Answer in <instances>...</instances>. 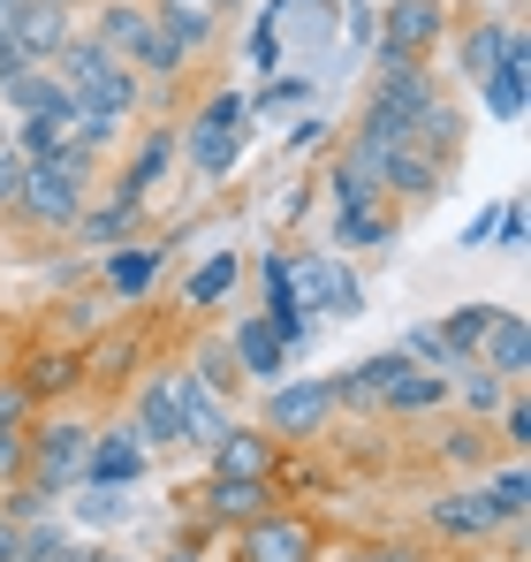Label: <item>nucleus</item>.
I'll list each match as a JSON object with an SVG mask.
<instances>
[{
  "mask_svg": "<svg viewBox=\"0 0 531 562\" xmlns=\"http://www.w3.org/2000/svg\"><path fill=\"white\" fill-rule=\"evenodd\" d=\"M455 153H463V114H455L448 99H433V106L410 122V137L380 160V190H395V198H418V205H426V198L448 183Z\"/></svg>",
  "mask_w": 531,
  "mask_h": 562,
  "instance_id": "f257e3e1",
  "label": "nucleus"
},
{
  "mask_svg": "<svg viewBox=\"0 0 531 562\" xmlns=\"http://www.w3.org/2000/svg\"><path fill=\"white\" fill-rule=\"evenodd\" d=\"M433 99H441V85H433V77H426L418 61H410V69H395V77H380V92L364 99L357 145L342 153V160H357V168H364V176L380 183V160H387V153H395V145L410 137V122H418V114H426Z\"/></svg>",
  "mask_w": 531,
  "mask_h": 562,
  "instance_id": "f03ea898",
  "label": "nucleus"
},
{
  "mask_svg": "<svg viewBox=\"0 0 531 562\" xmlns=\"http://www.w3.org/2000/svg\"><path fill=\"white\" fill-rule=\"evenodd\" d=\"M244 145H251V99L236 92V85H221V92L197 106V122L182 130V160H190L205 183H221V176H236Z\"/></svg>",
  "mask_w": 531,
  "mask_h": 562,
  "instance_id": "7ed1b4c3",
  "label": "nucleus"
},
{
  "mask_svg": "<svg viewBox=\"0 0 531 562\" xmlns=\"http://www.w3.org/2000/svg\"><path fill=\"white\" fill-rule=\"evenodd\" d=\"M54 85L77 99V106H99V114H129L145 85H137V69L129 61H114L106 46H91V38H69L61 54H54Z\"/></svg>",
  "mask_w": 531,
  "mask_h": 562,
  "instance_id": "20e7f679",
  "label": "nucleus"
},
{
  "mask_svg": "<svg viewBox=\"0 0 531 562\" xmlns=\"http://www.w3.org/2000/svg\"><path fill=\"white\" fill-rule=\"evenodd\" d=\"M289 304L312 312V319H319V312L357 319V312H364V289H357L342 251H312V259H289Z\"/></svg>",
  "mask_w": 531,
  "mask_h": 562,
  "instance_id": "39448f33",
  "label": "nucleus"
},
{
  "mask_svg": "<svg viewBox=\"0 0 531 562\" xmlns=\"http://www.w3.org/2000/svg\"><path fill=\"white\" fill-rule=\"evenodd\" d=\"M84 449H91V426H77V418L31 426V434H23V479L46 486V494H61V486L84 471Z\"/></svg>",
  "mask_w": 531,
  "mask_h": 562,
  "instance_id": "423d86ee",
  "label": "nucleus"
},
{
  "mask_svg": "<svg viewBox=\"0 0 531 562\" xmlns=\"http://www.w3.org/2000/svg\"><path fill=\"white\" fill-rule=\"evenodd\" d=\"M15 213H23L31 228H77V213H84V183L61 176L54 160H31L23 183H15Z\"/></svg>",
  "mask_w": 531,
  "mask_h": 562,
  "instance_id": "0eeeda50",
  "label": "nucleus"
},
{
  "mask_svg": "<svg viewBox=\"0 0 531 562\" xmlns=\"http://www.w3.org/2000/svg\"><path fill=\"white\" fill-rule=\"evenodd\" d=\"M441 31H448L441 0H395V8H387V23H380V69H387V77H395V69H410Z\"/></svg>",
  "mask_w": 531,
  "mask_h": 562,
  "instance_id": "6e6552de",
  "label": "nucleus"
},
{
  "mask_svg": "<svg viewBox=\"0 0 531 562\" xmlns=\"http://www.w3.org/2000/svg\"><path fill=\"white\" fill-rule=\"evenodd\" d=\"M312 555H319V532H312V517H289V509L251 517L236 540V562H312Z\"/></svg>",
  "mask_w": 531,
  "mask_h": 562,
  "instance_id": "1a4fd4ad",
  "label": "nucleus"
},
{
  "mask_svg": "<svg viewBox=\"0 0 531 562\" xmlns=\"http://www.w3.org/2000/svg\"><path fill=\"white\" fill-rule=\"evenodd\" d=\"M327 411H335L327 380H281V387L266 395V434H273V441H312V434L327 426Z\"/></svg>",
  "mask_w": 531,
  "mask_h": 562,
  "instance_id": "9d476101",
  "label": "nucleus"
},
{
  "mask_svg": "<svg viewBox=\"0 0 531 562\" xmlns=\"http://www.w3.org/2000/svg\"><path fill=\"white\" fill-rule=\"evenodd\" d=\"M145 441H137V426H114V434H91V449H84V471H91V486H137L145 479Z\"/></svg>",
  "mask_w": 531,
  "mask_h": 562,
  "instance_id": "9b49d317",
  "label": "nucleus"
},
{
  "mask_svg": "<svg viewBox=\"0 0 531 562\" xmlns=\"http://www.w3.org/2000/svg\"><path fill=\"white\" fill-rule=\"evenodd\" d=\"M137 441L145 449H182V373L145 380V395H137Z\"/></svg>",
  "mask_w": 531,
  "mask_h": 562,
  "instance_id": "f8f14e48",
  "label": "nucleus"
},
{
  "mask_svg": "<svg viewBox=\"0 0 531 562\" xmlns=\"http://www.w3.org/2000/svg\"><path fill=\"white\" fill-rule=\"evenodd\" d=\"M69 38H77V31H69V8H61V0H23V15H15V46H23L31 69H54V54H61Z\"/></svg>",
  "mask_w": 531,
  "mask_h": 562,
  "instance_id": "ddd939ff",
  "label": "nucleus"
},
{
  "mask_svg": "<svg viewBox=\"0 0 531 562\" xmlns=\"http://www.w3.org/2000/svg\"><path fill=\"white\" fill-rule=\"evenodd\" d=\"M426 525H433L441 540H494V532H501V517H494L486 486H463V494H441V502L426 509Z\"/></svg>",
  "mask_w": 531,
  "mask_h": 562,
  "instance_id": "4468645a",
  "label": "nucleus"
},
{
  "mask_svg": "<svg viewBox=\"0 0 531 562\" xmlns=\"http://www.w3.org/2000/svg\"><path fill=\"white\" fill-rule=\"evenodd\" d=\"M410 358L403 350H380V358H364V366H350V373L327 380V395H335V411H380V395H387V380L403 373Z\"/></svg>",
  "mask_w": 531,
  "mask_h": 562,
  "instance_id": "2eb2a0df",
  "label": "nucleus"
},
{
  "mask_svg": "<svg viewBox=\"0 0 531 562\" xmlns=\"http://www.w3.org/2000/svg\"><path fill=\"white\" fill-rule=\"evenodd\" d=\"M160 244H114V251H99V289L106 296H145L152 281H160Z\"/></svg>",
  "mask_w": 531,
  "mask_h": 562,
  "instance_id": "dca6fc26",
  "label": "nucleus"
},
{
  "mask_svg": "<svg viewBox=\"0 0 531 562\" xmlns=\"http://www.w3.org/2000/svg\"><path fill=\"white\" fill-rule=\"evenodd\" d=\"M266 502H273V479H205V517L213 525H251V517H266Z\"/></svg>",
  "mask_w": 531,
  "mask_h": 562,
  "instance_id": "f3484780",
  "label": "nucleus"
},
{
  "mask_svg": "<svg viewBox=\"0 0 531 562\" xmlns=\"http://www.w3.org/2000/svg\"><path fill=\"white\" fill-rule=\"evenodd\" d=\"M152 31H168L182 54H205V46L221 38V8H213V0H160V8H152Z\"/></svg>",
  "mask_w": 531,
  "mask_h": 562,
  "instance_id": "a211bd4d",
  "label": "nucleus"
},
{
  "mask_svg": "<svg viewBox=\"0 0 531 562\" xmlns=\"http://www.w3.org/2000/svg\"><path fill=\"white\" fill-rule=\"evenodd\" d=\"M145 38H152V8H137V0H106L91 23V46H106L114 61H137Z\"/></svg>",
  "mask_w": 531,
  "mask_h": 562,
  "instance_id": "6ab92c4d",
  "label": "nucleus"
},
{
  "mask_svg": "<svg viewBox=\"0 0 531 562\" xmlns=\"http://www.w3.org/2000/svg\"><path fill=\"white\" fill-rule=\"evenodd\" d=\"M228 426H236V418H228V403H221L213 387H197V380L182 373V449H213Z\"/></svg>",
  "mask_w": 531,
  "mask_h": 562,
  "instance_id": "aec40b11",
  "label": "nucleus"
},
{
  "mask_svg": "<svg viewBox=\"0 0 531 562\" xmlns=\"http://www.w3.org/2000/svg\"><path fill=\"white\" fill-rule=\"evenodd\" d=\"M0 99H8L23 122H31V114H54V122H69V114H77V99L54 85V69H23V77H8V85H0Z\"/></svg>",
  "mask_w": 531,
  "mask_h": 562,
  "instance_id": "412c9836",
  "label": "nucleus"
},
{
  "mask_svg": "<svg viewBox=\"0 0 531 562\" xmlns=\"http://www.w3.org/2000/svg\"><path fill=\"white\" fill-rule=\"evenodd\" d=\"M205 457H213L221 479H266V471H273V441H266V434H244V426H228Z\"/></svg>",
  "mask_w": 531,
  "mask_h": 562,
  "instance_id": "4be33fe9",
  "label": "nucleus"
},
{
  "mask_svg": "<svg viewBox=\"0 0 531 562\" xmlns=\"http://www.w3.org/2000/svg\"><path fill=\"white\" fill-rule=\"evenodd\" d=\"M228 350H236V366H244V380H281V342H273V327H266V312L259 319H236V335H228Z\"/></svg>",
  "mask_w": 531,
  "mask_h": 562,
  "instance_id": "5701e85b",
  "label": "nucleus"
},
{
  "mask_svg": "<svg viewBox=\"0 0 531 562\" xmlns=\"http://www.w3.org/2000/svg\"><path fill=\"white\" fill-rule=\"evenodd\" d=\"M524 77H531V69H524V38H517V46L501 54V69L478 85V99H486L494 122H517V114H524Z\"/></svg>",
  "mask_w": 531,
  "mask_h": 562,
  "instance_id": "b1692460",
  "label": "nucleus"
},
{
  "mask_svg": "<svg viewBox=\"0 0 531 562\" xmlns=\"http://www.w3.org/2000/svg\"><path fill=\"white\" fill-rule=\"evenodd\" d=\"M494 366L486 373L494 380H524V358H531V335H524V319L517 312H494V327H486V342H478Z\"/></svg>",
  "mask_w": 531,
  "mask_h": 562,
  "instance_id": "393cba45",
  "label": "nucleus"
},
{
  "mask_svg": "<svg viewBox=\"0 0 531 562\" xmlns=\"http://www.w3.org/2000/svg\"><path fill=\"white\" fill-rule=\"evenodd\" d=\"M168 160H176V130H145V145H137V160H129V176H122L114 198H137L145 205V190L168 176Z\"/></svg>",
  "mask_w": 531,
  "mask_h": 562,
  "instance_id": "a878e982",
  "label": "nucleus"
},
{
  "mask_svg": "<svg viewBox=\"0 0 531 562\" xmlns=\"http://www.w3.org/2000/svg\"><path fill=\"white\" fill-rule=\"evenodd\" d=\"M509 46H517V31H509L501 15H486V23L463 38V77H478V85H486V77L501 69V54H509Z\"/></svg>",
  "mask_w": 531,
  "mask_h": 562,
  "instance_id": "bb28decb",
  "label": "nucleus"
},
{
  "mask_svg": "<svg viewBox=\"0 0 531 562\" xmlns=\"http://www.w3.org/2000/svg\"><path fill=\"white\" fill-rule=\"evenodd\" d=\"M77 380H84V358H77V350H46V358H31V366H23V380H15V387L38 403V395H61V387H77Z\"/></svg>",
  "mask_w": 531,
  "mask_h": 562,
  "instance_id": "cd10ccee",
  "label": "nucleus"
},
{
  "mask_svg": "<svg viewBox=\"0 0 531 562\" xmlns=\"http://www.w3.org/2000/svg\"><path fill=\"white\" fill-rule=\"evenodd\" d=\"M486 327H494V304H463V312H448V319L433 327V335H441V350H448V358L463 366V358H478Z\"/></svg>",
  "mask_w": 531,
  "mask_h": 562,
  "instance_id": "c85d7f7f",
  "label": "nucleus"
},
{
  "mask_svg": "<svg viewBox=\"0 0 531 562\" xmlns=\"http://www.w3.org/2000/svg\"><path fill=\"white\" fill-rule=\"evenodd\" d=\"M137 213H145L137 198H114V205H84V213H77V236H84V244H106V251H114V244H122V236L137 228Z\"/></svg>",
  "mask_w": 531,
  "mask_h": 562,
  "instance_id": "c756f323",
  "label": "nucleus"
},
{
  "mask_svg": "<svg viewBox=\"0 0 531 562\" xmlns=\"http://www.w3.org/2000/svg\"><path fill=\"white\" fill-rule=\"evenodd\" d=\"M455 395H463V411H471V418L486 426V418L501 411V395H509V380H494L486 366H478V358H463V366H455Z\"/></svg>",
  "mask_w": 531,
  "mask_h": 562,
  "instance_id": "7c9ffc66",
  "label": "nucleus"
},
{
  "mask_svg": "<svg viewBox=\"0 0 531 562\" xmlns=\"http://www.w3.org/2000/svg\"><path fill=\"white\" fill-rule=\"evenodd\" d=\"M236 274H244V259H236V251H213L197 274L182 281V304H197V312H205V304H221V296L236 289Z\"/></svg>",
  "mask_w": 531,
  "mask_h": 562,
  "instance_id": "2f4dec72",
  "label": "nucleus"
},
{
  "mask_svg": "<svg viewBox=\"0 0 531 562\" xmlns=\"http://www.w3.org/2000/svg\"><path fill=\"white\" fill-rule=\"evenodd\" d=\"M448 395V380H433L426 366H403V373L387 380V395H380V411H433Z\"/></svg>",
  "mask_w": 531,
  "mask_h": 562,
  "instance_id": "473e14b6",
  "label": "nucleus"
},
{
  "mask_svg": "<svg viewBox=\"0 0 531 562\" xmlns=\"http://www.w3.org/2000/svg\"><path fill=\"white\" fill-rule=\"evenodd\" d=\"M486 502H494V517H501V525H524V509H531L524 464H501V471H494V479H486Z\"/></svg>",
  "mask_w": 531,
  "mask_h": 562,
  "instance_id": "72a5a7b5",
  "label": "nucleus"
},
{
  "mask_svg": "<svg viewBox=\"0 0 531 562\" xmlns=\"http://www.w3.org/2000/svg\"><path fill=\"white\" fill-rule=\"evenodd\" d=\"M61 145H69V122H54V114H31V122L15 130V160H23V168H31V160H54Z\"/></svg>",
  "mask_w": 531,
  "mask_h": 562,
  "instance_id": "f704fd0d",
  "label": "nucleus"
},
{
  "mask_svg": "<svg viewBox=\"0 0 531 562\" xmlns=\"http://www.w3.org/2000/svg\"><path fill=\"white\" fill-rule=\"evenodd\" d=\"M197 387H213V395H236V387H244V366H236V350H228V335H221V342H205V350H197Z\"/></svg>",
  "mask_w": 531,
  "mask_h": 562,
  "instance_id": "c9c22d12",
  "label": "nucleus"
},
{
  "mask_svg": "<svg viewBox=\"0 0 531 562\" xmlns=\"http://www.w3.org/2000/svg\"><path fill=\"white\" fill-rule=\"evenodd\" d=\"M69 509H77V525H84V532H106V525H122V517H129L122 486H84V494H77Z\"/></svg>",
  "mask_w": 531,
  "mask_h": 562,
  "instance_id": "e433bc0d",
  "label": "nucleus"
},
{
  "mask_svg": "<svg viewBox=\"0 0 531 562\" xmlns=\"http://www.w3.org/2000/svg\"><path fill=\"white\" fill-rule=\"evenodd\" d=\"M137 69H145L152 85H176L182 69H190V54H182V46H176V38H168V31H152V38L137 46Z\"/></svg>",
  "mask_w": 531,
  "mask_h": 562,
  "instance_id": "4c0bfd02",
  "label": "nucleus"
},
{
  "mask_svg": "<svg viewBox=\"0 0 531 562\" xmlns=\"http://www.w3.org/2000/svg\"><path fill=\"white\" fill-rule=\"evenodd\" d=\"M114 130H122V114H99V106H77V114H69V145L91 153V160L114 145Z\"/></svg>",
  "mask_w": 531,
  "mask_h": 562,
  "instance_id": "58836bf2",
  "label": "nucleus"
},
{
  "mask_svg": "<svg viewBox=\"0 0 531 562\" xmlns=\"http://www.w3.org/2000/svg\"><path fill=\"white\" fill-rule=\"evenodd\" d=\"M335 198H342V213H372V205H380V183H372L357 160H335Z\"/></svg>",
  "mask_w": 531,
  "mask_h": 562,
  "instance_id": "ea45409f",
  "label": "nucleus"
},
{
  "mask_svg": "<svg viewBox=\"0 0 531 562\" xmlns=\"http://www.w3.org/2000/svg\"><path fill=\"white\" fill-rule=\"evenodd\" d=\"M335 236H342V244H387V236H395V213H387V205H372V213H342Z\"/></svg>",
  "mask_w": 531,
  "mask_h": 562,
  "instance_id": "a19ab883",
  "label": "nucleus"
},
{
  "mask_svg": "<svg viewBox=\"0 0 531 562\" xmlns=\"http://www.w3.org/2000/svg\"><path fill=\"white\" fill-rule=\"evenodd\" d=\"M0 517H8V525H38V517H54V494L23 479V486H8V502H0Z\"/></svg>",
  "mask_w": 531,
  "mask_h": 562,
  "instance_id": "79ce46f5",
  "label": "nucleus"
},
{
  "mask_svg": "<svg viewBox=\"0 0 531 562\" xmlns=\"http://www.w3.org/2000/svg\"><path fill=\"white\" fill-rule=\"evenodd\" d=\"M304 99H312V77H281L266 99H251V114H273V122H281V114H296Z\"/></svg>",
  "mask_w": 531,
  "mask_h": 562,
  "instance_id": "37998d69",
  "label": "nucleus"
},
{
  "mask_svg": "<svg viewBox=\"0 0 531 562\" xmlns=\"http://www.w3.org/2000/svg\"><path fill=\"white\" fill-rule=\"evenodd\" d=\"M441 457H448V464H463V471H486V426H463V434H448Z\"/></svg>",
  "mask_w": 531,
  "mask_h": 562,
  "instance_id": "c03bdc74",
  "label": "nucleus"
},
{
  "mask_svg": "<svg viewBox=\"0 0 531 562\" xmlns=\"http://www.w3.org/2000/svg\"><path fill=\"white\" fill-rule=\"evenodd\" d=\"M403 358H410V366H448V373H455V358L441 350L433 327H410V335H403Z\"/></svg>",
  "mask_w": 531,
  "mask_h": 562,
  "instance_id": "a18cd8bd",
  "label": "nucleus"
},
{
  "mask_svg": "<svg viewBox=\"0 0 531 562\" xmlns=\"http://www.w3.org/2000/svg\"><path fill=\"white\" fill-rule=\"evenodd\" d=\"M0 434H31V395L15 380H0Z\"/></svg>",
  "mask_w": 531,
  "mask_h": 562,
  "instance_id": "49530a36",
  "label": "nucleus"
},
{
  "mask_svg": "<svg viewBox=\"0 0 531 562\" xmlns=\"http://www.w3.org/2000/svg\"><path fill=\"white\" fill-rule=\"evenodd\" d=\"M501 434H509V449H531V403L524 395H501Z\"/></svg>",
  "mask_w": 531,
  "mask_h": 562,
  "instance_id": "de8ad7c7",
  "label": "nucleus"
},
{
  "mask_svg": "<svg viewBox=\"0 0 531 562\" xmlns=\"http://www.w3.org/2000/svg\"><path fill=\"white\" fill-rule=\"evenodd\" d=\"M23 479V434H0V486Z\"/></svg>",
  "mask_w": 531,
  "mask_h": 562,
  "instance_id": "09e8293b",
  "label": "nucleus"
},
{
  "mask_svg": "<svg viewBox=\"0 0 531 562\" xmlns=\"http://www.w3.org/2000/svg\"><path fill=\"white\" fill-rule=\"evenodd\" d=\"M15 183H23V160H15V153H0V205H15Z\"/></svg>",
  "mask_w": 531,
  "mask_h": 562,
  "instance_id": "8fccbe9b",
  "label": "nucleus"
},
{
  "mask_svg": "<svg viewBox=\"0 0 531 562\" xmlns=\"http://www.w3.org/2000/svg\"><path fill=\"white\" fill-rule=\"evenodd\" d=\"M342 562H418L410 548H364V555H342Z\"/></svg>",
  "mask_w": 531,
  "mask_h": 562,
  "instance_id": "3c124183",
  "label": "nucleus"
},
{
  "mask_svg": "<svg viewBox=\"0 0 531 562\" xmlns=\"http://www.w3.org/2000/svg\"><path fill=\"white\" fill-rule=\"evenodd\" d=\"M0 562H15V525L0 517Z\"/></svg>",
  "mask_w": 531,
  "mask_h": 562,
  "instance_id": "603ef678",
  "label": "nucleus"
},
{
  "mask_svg": "<svg viewBox=\"0 0 531 562\" xmlns=\"http://www.w3.org/2000/svg\"><path fill=\"white\" fill-rule=\"evenodd\" d=\"M84 555H91V548H69V540H61V548H54L46 562H84Z\"/></svg>",
  "mask_w": 531,
  "mask_h": 562,
  "instance_id": "864d4df0",
  "label": "nucleus"
},
{
  "mask_svg": "<svg viewBox=\"0 0 531 562\" xmlns=\"http://www.w3.org/2000/svg\"><path fill=\"white\" fill-rule=\"evenodd\" d=\"M160 562H205V555H197V548H176V555H160Z\"/></svg>",
  "mask_w": 531,
  "mask_h": 562,
  "instance_id": "5fc2aeb1",
  "label": "nucleus"
},
{
  "mask_svg": "<svg viewBox=\"0 0 531 562\" xmlns=\"http://www.w3.org/2000/svg\"><path fill=\"white\" fill-rule=\"evenodd\" d=\"M84 562H129V555H106V548H91V555Z\"/></svg>",
  "mask_w": 531,
  "mask_h": 562,
  "instance_id": "6e6d98bb",
  "label": "nucleus"
},
{
  "mask_svg": "<svg viewBox=\"0 0 531 562\" xmlns=\"http://www.w3.org/2000/svg\"><path fill=\"white\" fill-rule=\"evenodd\" d=\"M61 8H69V0H61Z\"/></svg>",
  "mask_w": 531,
  "mask_h": 562,
  "instance_id": "4d7b16f0",
  "label": "nucleus"
}]
</instances>
